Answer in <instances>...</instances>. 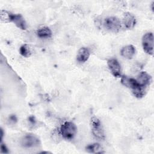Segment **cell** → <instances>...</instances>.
I'll use <instances>...</instances> for the list:
<instances>
[{"label":"cell","mask_w":154,"mask_h":154,"mask_svg":"<svg viewBox=\"0 0 154 154\" xmlns=\"http://www.w3.org/2000/svg\"><path fill=\"white\" fill-rule=\"evenodd\" d=\"M20 144L23 147L32 148L39 146L40 145V141L38 137L35 135L28 134L22 138Z\"/></svg>","instance_id":"5"},{"label":"cell","mask_w":154,"mask_h":154,"mask_svg":"<svg viewBox=\"0 0 154 154\" xmlns=\"http://www.w3.org/2000/svg\"><path fill=\"white\" fill-rule=\"evenodd\" d=\"M103 26L107 30L114 33L119 32L122 26L119 19L114 16L105 18L103 21Z\"/></svg>","instance_id":"4"},{"label":"cell","mask_w":154,"mask_h":154,"mask_svg":"<svg viewBox=\"0 0 154 154\" xmlns=\"http://www.w3.org/2000/svg\"><path fill=\"white\" fill-rule=\"evenodd\" d=\"M90 51L87 48H85V47L81 48L77 53L76 60L81 63H85L88 60L90 57Z\"/></svg>","instance_id":"11"},{"label":"cell","mask_w":154,"mask_h":154,"mask_svg":"<svg viewBox=\"0 0 154 154\" xmlns=\"http://www.w3.org/2000/svg\"><path fill=\"white\" fill-rule=\"evenodd\" d=\"M19 52L20 55L24 57H29L31 55V52L29 46L26 44H24L20 47Z\"/></svg>","instance_id":"15"},{"label":"cell","mask_w":154,"mask_h":154,"mask_svg":"<svg viewBox=\"0 0 154 154\" xmlns=\"http://www.w3.org/2000/svg\"><path fill=\"white\" fill-rule=\"evenodd\" d=\"M123 24L125 28L128 29L133 28L136 24V19L135 16L129 12L124 13L123 17Z\"/></svg>","instance_id":"9"},{"label":"cell","mask_w":154,"mask_h":154,"mask_svg":"<svg viewBox=\"0 0 154 154\" xmlns=\"http://www.w3.org/2000/svg\"><path fill=\"white\" fill-rule=\"evenodd\" d=\"M120 54L127 59H132L135 54V48L131 45H127L122 48Z\"/></svg>","instance_id":"12"},{"label":"cell","mask_w":154,"mask_h":154,"mask_svg":"<svg viewBox=\"0 0 154 154\" xmlns=\"http://www.w3.org/2000/svg\"><path fill=\"white\" fill-rule=\"evenodd\" d=\"M121 82L125 87L132 89V93L136 97L141 98L145 95L146 88L141 85L136 79L123 75L121 76Z\"/></svg>","instance_id":"1"},{"label":"cell","mask_w":154,"mask_h":154,"mask_svg":"<svg viewBox=\"0 0 154 154\" xmlns=\"http://www.w3.org/2000/svg\"><path fill=\"white\" fill-rule=\"evenodd\" d=\"M137 81L141 85L146 88L147 86L150 85L151 84L152 78L147 72H141L138 75Z\"/></svg>","instance_id":"10"},{"label":"cell","mask_w":154,"mask_h":154,"mask_svg":"<svg viewBox=\"0 0 154 154\" xmlns=\"http://www.w3.org/2000/svg\"><path fill=\"white\" fill-rule=\"evenodd\" d=\"M142 46L144 51L152 55L153 53V34L151 32L146 33L142 38Z\"/></svg>","instance_id":"6"},{"label":"cell","mask_w":154,"mask_h":154,"mask_svg":"<svg viewBox=\"0 0 154 154\" xmlns=\"http://www.w3.org/2000/svg\"><path fill=\"white\" fill-rule=\"evenodd\" d=\"M52 34V31L48 26H43L38 29L37 31V35L40 38H46L51 37Z\"/></svg>","instance_id":"14"},{"label":"cell","mask_w":154,"mask_h":154,"mask_svg":"<svg viewBox=\"0 0 154 154\" xmlns=\"http://www.w3.org/2000/svg\"><path fill=\"white\" fill-rule=\"evenodd\" d=\"M1 152L2 153H8L9 150L6 146V145L2 143V141L1 142Z\"/></svg>","instance_id":"17"},{"label":"cell","mask_w":154,"mask_h":154,"mask_svg":"<svg viewBox=\"0 0 154 154\" xmlns=\"http://www.w3.org/2000/svg\"><path fill=\"white\" fill-rule=\"evenodd\" d=\"M10 122H13V123H15L17 122V118L16 117L15 115H13V116H11L10 117Z\"/></svg>","instance_id":"18"},{"label":"cell","mask_w":154,"mask_h":154,"mask_svg":"<svg viewBox=\"0 0 154 154\" xmlns=\"http://www.w3.org/2000/svg\"><path fill=\"white\" fill-rule=\"evenodd\" d=\"M29 122L31 123L32 125H34V124L35 123V120L34 117H33V116L29 117Z\"/></svg>","instance_id":"19"},{"label":"cell","mask_w":154,"mask_h":154,"mask_svg":"<svg viewBox=\"0 0 154 154\" xmlns=\"http://www.w3.org/2000/svg\"><path fill=\"white\" fill-rule=\"evenodd\" d=\"M107 64L114 76L116 78H120L122 76L121 66L117 59L114 58L109 59L107 61Z\"/></svg>","instance_id":"7"},{"label":"cell","mask_w":154,"mask_h":154,"mask_svg":"<svg viewBox=\"0 0 154 154\" xmlns=\"http://www.w3.org/2000/svg\"><path fill=\"white\" fill-rule=\"evenodd\" d=\"M3 136H4V131H3V129L1 128V142L2 141Z\"/></svg>","instance_id":"20"},{"label":"cell","mask_w":154,"mask_h":154,"mask_svg":"<svg viewBox=\"0 0 154 154\" xmlns=\"http://www.w3.org/2000/svg\"><path fill=\"white\" fill-rule=\"evenodd\" d=\"M85 150L87 152L90 153H104L102 147L99 143H93L86 146Z\"/></svg>","instance_id":"13"},{"label":"cell","mask_w":154,"mask_h":154,"mask_svg":"<svg viewBox=\"0 0 154 154\" xmlns=\"http://www.w3.org/2000/svg\"><path fill=\"white\" fill-rule=\"evenodd\" d=\"M60 132L63 138L70 140H72L76 134L77 127L72 122H64L60 128Z\"/></svg>","instance_id":"2"},{"label":"cell","mask_w":154,"mask_h":154,"mask_svg":"<svg viewBox=\"0 0 154 154\" xmlns=\"http://www.w3.org/2000/svg\"><path fill=\"white\" fill-rule=\"evenodd\" d=\"M153 5H154V2L152 3V10L153 11Z\"/></svg>","instance_id":"21"},{"label":"cell","mask_w":154,"mask_h":154,"mask_svg":"<svg viewBox=\"0 0 154 154\" xmlns=\"http://www.w3.org/2000/svg\"><path fill=\"white\" fill-rule=\"evenodd\" d=\"M10 22H13L19 28L25 30L26 29V23L20 14L11 13Z\"/></svg>","instance_id":"8"},{"label":"cell","mask_w":154,"mask_h":154,"mask_svg":"<svg viewBox=\"0 0 154 154\" xmlns=\"http://www.w3.org/2000/svg\"><path fill=\"white\" fill-rule=\"evenodd\" d=\"M90 126L92 134L97 138L104 140L105 138L104 130L100 120L96 116H93L90 120Z\"/></svg>","instance_id":"3"},{"label":"cell","mask_w":154,"mask_h":154,"mask_svg":"<svg viewBox=\"0 0 154 154\" xmlns=\"http://www.w3.org/2000/svg\"><path fill=\"white\" fill-rule=\"evenodd\" d=\"M10 12L5 10H1V20L2 22H10V16H11Z\"/></svg>","instance_id":"16"}]
</instances>
